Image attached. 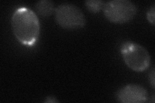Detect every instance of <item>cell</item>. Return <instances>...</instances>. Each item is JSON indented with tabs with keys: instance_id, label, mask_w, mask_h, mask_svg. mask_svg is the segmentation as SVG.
<instances>
[{
	"instance_id": "obj_1",
	"label": "cell",
	"mask_w": 155,
	"mask_h": 103,
	"mask_svg": "<svg viewBox=\"0 0 155 103\" xmlns=\"http://www.w3.org/2000/svg\"><path fill=\"white\" fill-rule=\"evenodd\" d=\"M11 27L14 36L22 45L32 47L38 40L40 24L37 14L30 8L20 7L14 12Z\"/></svg>"
},
{
	"instance_id": "obj_2",
	"label": "cell",
	"mask_w": 155,
	"mask_h": 103,
	"mask_svg": "<svg viewBox=\"0 0 155 103\" xmlns=\"http://www.w3.org/2000/svg\"><path fill=\"white\" fill-rule=\"evenodd\" d=\"M120 52L126 65L134 72H143L151 65V58L149 52L138 43L125 41L121 45Z\"/></svg>"
},
{
	"instance_id": "obj_3",
	"label": "cell",
	"mask_w": 155,
	"mask_h": 103,
	"mask_svg": "<svg viewBox=\"0 0 155 103\" xmlns=\"http://www.w3.org/2000/svg\"><path fill=\"white\" fill-rule=\"evenodd\" d=\"M104 16L111 23H127L137 15V5L129 0H112L105 2L103 8Z\"/></svg>"
},
{
	"instance_id": "obj_4",
	"label": "cell",
	"mask_w": 155,
	"mask_h": 103,
	"mask_svg": "<svg viewBox=\"0 0 155 103\" xmlns=\"http://www.w3.org/2000/svg\"><path fill=\"white\" fill-rule=\"evenodd\" d=\"M56 23L65 29H78L85 27L86 19L81 10L74 4L64 3L58 5L54 12Z\"/></svg>"
},
{
	"instance_id": "obj_5",
	"label": "cell",
	"mask_w": 155,
	"mask_h": 103,
	"mask_svg": "<svg viewBox=\"0 0 155 103\" xmlns=\"http://www.w3.org/2000/svg\"><path fill=\"white\" fill-rule=\"evenodd\" d=\"M116 98L122 103H143L147 101L149 94L147 90L142 86L129 84L118 90Z\"/></svg>"
},
{
	"instance_id": "obj_6",
	"label": "cell",
	"mask_w": 155,
	"mask_h": 103,
	"mask_svg": "<svg viewBox=\"0 0 155 103\" xmlns=\"http://www.w3.org/2000/svg\"><path fill=\"white\" fill-rule=\"evenodd\" d=\"M35 8L38 15L43 18H47L54 14V3L51 0H40L36 3Z\"/></svg>"
},
{
	"instance_id": "obj_7",
	"label": "cell",
	"mask_w": 155,
	"mask_h": 103,
	"mask_svg": "<svg viewBox=\"0 0 155 103\" xmlns=\"http://www.w3.org/2000/svg\"><path fill=\"white\" fill-rule=\"evenodd\" d=\"M105 3L101 0H87L85 2V6L90 12L98 13L103 10Z\"/></svg>"
},
{
	"instance_id": "obj_8",
	"label": "cell",
	"mask_w": 155,
	"mask_h": 103,
	"mask_svg": "<svg viewBox=\"0 0 155 103\" xmlns=\"http://www.w3.org/2000/svg\"><path fill=\"white\" fill-rule=\"evenodd\" d=\"M154 18H155V7L153 5L151 7L149 8L147 12V19L148 21L152 24L153 25H154Z\"/></svg>"
},
{
	"instance_id": "obj_9",
	"label": "cell",
	"mask_w": 155,
	"mask_h": 103,
	"mask_svg": "<svg viewBox=\"0 0 155 103\" xmlns=\"http://www.w3.org/2000/svg\"><path fill=\"white\" fill-rule=\"evenodd\" d=\"M154 68H153L151 70V71L150 72L149 74V83L150 85H151L152 88L153 89H154V87H155V79H154Z\"/></svg>"
},
{
	"instance_id": "obj_10",
	"label": "cell",
	"mask_w": 155,
	"mask_h": 103,
	"mask_svg": "<svg viewBox=\"0 0 155 103\" xmlns=\"http://www.w3.org/2000/svg\"><path fill=\"white\" fill-rule=\"evenodd\" d=\"M60 101L58 100L57 98L54 95H48L45 98L44 102L47 103H57Z\"/></svg>"
}]
</instances>
